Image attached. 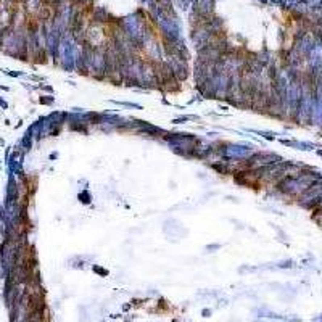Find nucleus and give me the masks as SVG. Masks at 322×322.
Listing matches in <instances>:
<instances>
[{
	"label": "nucleus",
	"instance_id": "obj_1",
	"mask_svg": "<svg viewBox=\"0 0 322 322\" xmlns=\"http://www.w3.org/2000/svg\"><path fill=\"white\" fill-rule=\"evenodd\" d=\"M193 10H197L201 16L209 18L214 15V0H195Z\"/></svg>",
	"mask_w": 322,
	"mask_h": 322
},
{
	"label": "nucleus",
	"instance_id": "obj_2",
	"mask_svg": "<svg viewBox=\"0 0 322 322\" xmlns=\"http://www.w3.org/2000/svg\"><path fill=\"white\" fill-rule=\"evenodd\" d=\"M92 21H94V24H106V23H110V13H108V10L106 8H101V7H98V8H95L94 12H92Z\"/></svg>",
	"mask_w": 322,
	"mask_h": 322
},
{
	"label": "nucleus",
	"instance_id": "obj_3",
	"mask_svg": "<svg viewBox=\"0 0 322 322\" xmlns=\"http://www.w3.org/2000/svg\"><path fill=\"white\" fill-rule=\"evenodd\" d=\"M40 103L42 105H52L53 103V97H47V95H44V97H40Z\"/></svg>",
	"mask_w": 322,
	"mask_h": 322
},
{
	"label": "nucleus",
	"instance_id": "obj_4",
	"mask_svg": "<svg viewBox=\"0 0 322 322\" xmlns=\"http://www.w3.org/2000/svg\"><path fill=\"white\" fill-rule=\"evenodd\" d=\"M0 106H2V110H7L8 108V103L2 98V97H0Z\"/></svg>",
	"mask_w": 322,
	"mask_h": 322
},
{
	"label": "nucleus",
	"instance_id": "obj_5",
	"mask_svg": "<svg viewBox=\"0 0 322 322\" xmlns=\"http://www.w3.org/2000/svg\"><path fill=\"white\" fill-rule=\"evenodd\" d=\"M0 89L5 90V92H8V90H10V87H7V85H0Z\"/></svg>",
	"mask_w": 322,
	"mask_h": 322
},
{
	"label": "nucleus",
	"instance_id": "obj_6",
	"mask_svg": "<svg viewBox=\"0 0 322 322\" xmlns=\"http://www.w3.org/2000/svg\"><path fill=\"white\" fill-rule=\"evenodd\" d=\"M2 145H5V142H3V139H0V147Z\"/></svg>",
	"mask_w": 322,
	"mask_h": 322
},
{
	"label": "nucleus",
	"instance_id": "obj_7",
	"mask_svg": "<svg viewBox=\"0 0 322 322\" xmlns=\"http://www.w3.org/2000/svg\"><path fill=\"white\" fill-rule=\"evenodd\" d=\"M0 231H2V227H0Z\"/></svg>",
	"mask_w": 322,
	"mask_h": 322
}]
</instances>
